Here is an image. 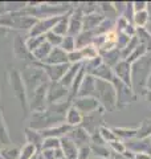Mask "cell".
<instances>
[{"label":"cell","mask_w":151,"mask_h":159,"mask_svg":"<svg viewBox=\"0 0 151 159\" xmlns=\"http://www.w3.org/2000/svg\"><path fill=\"white\" fill-rule=\"evenodd\" d=\"M81 66H82V64H70L66 73H65V76L61 78V81H60V82H61L65 88L69 89L70 85H72V82L74 81L76 76L78 74L80 70H81Z\"/></svg>","instance_id":"cell-21"},{"label":"cell","mask_w":151,"mask_h":159,"mask_svg":"<svg viewBox=\"0 0 151 159\" xmlns=\"http://www.w3.org/2000/svg\"><path fill=\"white\" fill-rule=\"evenodd\" d=\"M126 150L131 151L133 154H140V152H149L151 148V142L150 139H138L133 138L125 142Z\"/></svg>","instance_id":"cell-12"},{"label":"cell","mask_w":151,"mask_h":159,"mask_svg":"<svg viewBox=\"0 0 151 159\" xmlns=\"http://www.w3.org/2000/svg\"><path fill=\"white\" fill-rule=\"evenodd\" d=\"M129 21L126 20L123 16H118V19H117V21H115V24H114V31L117 32V33H122L123 31H125V28L129 25Z\"/></svg>","instance_id":"cell-46"},{"label":"cell","mask_w":151,"mask_h":159,"mask_svg":"<svg viewBox=\"0 0 151 159\" xmlns=\"http://www.w3.org/2000/svg\"><path fill=\"white\" fill-rule=\"evenodd\" d=\"M0 159H2V157H0Z\"/></svg>","instance_id":"cell-58"},{"label":"cell","mask_w":151,"mask_h":159,"mask_svg":"<svg viewBox=\"0 0 151 159\" xmlns=\"http://www.w3.org/2000/svg\"><path fill=\"white\" fill-rule=\"evenodd\" d=\"M60 143H61V151L64 154V157L66 159H77V155H78V147L76 146V143L70 139L68 135L62 137L60 139Z\"/></svg>","instance_id":"cell-16"},{"label":"cell","mask_w":151,"mask_h":159,"mask_svg":"<svg viewBox=\"0 0 151 159\" xmlns=\"http://www.w3.org/2000/svg\"><path fill=\"white\" fill-rule=\"evenodd\" d=\"M90 159H92V158H90Z\"/></svg>","instance_id":"cell-59"},{"label":"cell","mask_w":151,"mask_h":159,"mask_svg":"<svg viewBox=\"0 0 151 159\" xmlns=\"http://www.w3.org/2000/svg\"><path fill=\"white\" fill-rule=\"evenodd\" d=\"M84 116L80 113L74 106H70L68 109L66 114H65V123L70 127H78L82 125Z\"/></svg>","instance_id":"cell-19"},{"label":"cell","mask_w":151,"mask_h":159,"mask_svg":"<svg viewBox=\"0 0 151 159\" xmlns=\"http://www.w3.org/2000/svg\"><path fill=\"white\" fill-rule=\"evenodd\" d=\"M45 41H47V39H45V34H43V36H34V37H29L25 40V47H27V51L29 53H32L33 51H36V49L41 45V44H44Z\"/></svg>","instance_id":"cell-31"},{"label":"cell","mask_w":151,"mask_h":159,"mask_svg":"<svg viewBox=\"0 0 151 159\" xmlns=\"http://www.w3.org/2000/svg\"><path fill=\"white\" fill-rule=\"evenodd\" d=\"M113 131L115 134V137L119 141H129L137 137L138 133V127H113Z\"/></svg>","instance_id":"cell-23"},{"label":"cell","mask_w":151,"mask_h":159,"mask_svg":"<svg viewBox=\"0 0 151 159\" xmlns=\"http://www.w3.org/2000/svg\"><path fill=\"white\" fill-rule=\"evenodd\" d=\"M138 139H150L151 138V118H144L138 127L137 137Z\"/></svg>","instance_id":"cell-27"},{"label":"cell","mask_w":151,"mask_h":159,"mask_svg":"<svg viewBox=\"0 0 151 159\" xmlns=\"http://www.w3.org/2000/svg\"><path fill=\"white\" fill-rule=\"evenodd\" d=\"M77 97H95V77L85 74Z\"/></svg>","instance_id":"cell-14"},{"label":"cell","mask_w":151,"mask_h":159,"mask_svg":"<svg viewBox=\"0 0 151 159\" xmlns=\"http://www.w3.org/2000/svg\"><path fill=\"white\" fill-rule=\"evenodd\" d=\"M95 98L105 111H113L117 109V93L112 82L95 78Z\"/></svg>","instance_id":"cell-2"},{"label":"cell","mask_w":151,"mask_h":159,"mask_svg":"<svg viewBox=\"0 0 151 159\" xmlns=\"http://www.w3.org/2000/svg\"><path fill=\"white\" fill-rule=\"evenodd\" d=\"M90 150L95 158H112V151L108 145H90Z\"/></svg>","instance_id":"cell-28"},{"label":"cell","mask_w":151,"mask_h":159,"mask_svg":"<svg viewBox=\"0 0 151 159\" xmlns=\"http://www.w3.org/2000/svg\"><path fill=\"white\" fill-rule=\"evenodd\" d=\"M144 98L147 99V102H149V103H151V90H147V92H146Z\"/></svg>","instance_id":"cell-51"},{"label":"cell","mask_w":151,"mask_h":159,"mask_svg":"<svg viewBox=\"0 0 151 159\" xmlns=\"http://www.w3.org/2000/svg\"><path fill=\"white\" fill-rule=\"evenodd\" d=\"M133 6H134V11H135V13H137V12L147 11L149 3H146V2H133Z\"/></svg>","instance_id":"cell-48"},{"label":"cell","mask_w":151,"mask_h":159,"mask_svg":"<svg viewBox=\"0 0 151 159\" xmlns=\"http://www.w3.org/2000/svg\"><path fill=\"white\" fill-rule=\"evenodd\" d=\"M68 62L69 64H84V57H82L81 51L76 49V51L68 53Z\"/></svg>","instance_id":"cell-43"},{"label":"cell","mask_w":151,"mask_h":159,"mask_svg":"<svg viewBox=\"0 0 151 159\" xmlns=\"http://www.w3.org/2000/svg\"><path fill=\"white\" fill-rule=\"evenodd\" d=\"M99 56L102 58L103 64H106L108 66L114 68L117 64L122 60V56H121V51L119 49H112V51H106V52H99Z\"/></svg>","instance_id":"cell-20"},{"label":"cell","mask_w":151,"mask_h":159,"mask_svg":"<svg viewBox=\"0 0 151 159\" xmlns=\"http://www.w3.org/2000/svg\"><path fill=\"white\" fill-rule=\"evenodd\" d=\"M0 157L2 159H19L20 157V148L16 146H6L0 148Z\"/></svg>","instance_id":"cell-32"},{"label":"cell","mask_w":151,"mask_h":159,"mask_svg":"<svg viewBox=\"0 0 151 159\" xmlns=\"http://www.w3.org/2000/svg\"><path fill=\"white\" fill-rule=\"evenodd\" d=\"M99 134H101V137L103 138V141L106 142V145L110 142H113V141H117V137H115V134L113 131V129L112 127H108V126H99Z\"/></svg>","instance_id":"cell-40"},{"label":"cell","mask_w":151,"mask_h":159,"mask_svg":"<svg viewBox=\"0 0 151 159\" xmlns=\"http://www.w3.org/2000/svg\"><path fill=\"white\" fill-rule=\"evenodd\" d=\"M150 142H151V138H150Z\"/></svg>","instance_id":"cell-57"},{"label":"cell","mask_w":151,"mask_h":159,"mask_svg":"<svg viewBox=\"0 0 151 159\" xmlns=\"http://www.w3.org/2000/svg\"><path fill=\"white\" fill-rule=\"evenodd\" d=\"M80 51H81V53H82L84 62H85V61H89V60H93V58H95V57L99 56V51L93 45V44H92V45L85 47V48H82V49H80Z\"/></svg>","instance_id":"cell-36"},{"label":"cell","mask_w":151,"mask_h":159,"mask_svg":"<svg viewBox=\"0 0 151 159\" xmlns=\"http://www.w3.org/2000/svg\"><path fill=\"white\" fill-rule=\"evenodd\" d=\"M113 29H114V21L112 19H109V17H105L102 21H101L99 25L95 28L94 34H95V36H99V34H106L108 32L113 31Z\"/></svg>","instance_id":"cell-33"},{"label":"cell","mask_w":151,"mask_h":159,"mask_svg":"<svg viewBox=\"0 0 151 159\" xmlns=\"http://www.w3.org/2000/svg\"><path fill=\"white\" fill-rule=\"evenodd\" d=\"M70 12H72V11H70ZM70 12L62 15L61 19L58 20V23L52 29V32H54L56 34H58V36H61V37L66 36L68 31H69V16H70Z\"/></svg>","instance_id":"cell-26"},{"label":"cell","mask_w":151,"mask_h":159,"mask_svg":"<svg viewBox=\"0 0 151 159\" xmlns=\"http://www.w3.org/2000/svg\"><path fill=\"white\" fill-rule=\"evenodd\" d=\"M61 146V143H60V139L58 138H44V142L41 145V150L40 151H44V150H57Z\"/></svg>","instance_id":"cell-38"},{"label":"cell","mask_w":151,"mask_h":159,"mask_svg":"<svg viewBox=\"0 0 151 159\" xmlns=\"http://www.w3.org/2000/svg\"><path fill=\"white\" fill-rule=\"evenodd\" d=\"M37 155H39V152H37V154H36V155H34L33 158H31V159H37Z\"/></svg>","instance_id":"cell-54"},{"label":"cell","mask_w":151,"mask_h":159,"mask_svg":"<svg viewBox=\"0 0 151 159\" xmlns=\"http://www.w3.org/2000/svg\"><path fill=\"white\" fill-rule=\"evenodd\" d=\"M146 88H147V90H151V74H150V77L147 80V85H146Z\"/></svg>","instance_id":"cell-52"},{"label":"cell","mask_w":151,"mask_h":159,"mask_svg":"<svg viewBox=\"0 0 151 159\" xmlns=\"http://www.w3.org/2000/svg\"><path fill=\"white\" fill-rule=\"evenodd\" d=\"M106 17L103 16L102 12H94L90 15H85L84 16V21H82V31H90L94 32L95 28H97L101 21Z\"/></svg>","instance_id":"cell-17"},{"label":"cell","mask_w":151,"mask_h":159,"mask_svg":"<svg viewBox=\"0 0 151 159\" xmlns=\"http://www.w3.org/2000/svg\"><path fill=\"white\" fill-rule=\"evenodd\" d=\"M37 152H40V151L33 145H29V143H27V145H24L21 148H20V157H19V159H31V158H33L34 155H36Z\"/></svg>","instance_id":"cell-35"},{"label":"cell","mask_w":151,"mask_h":159,"mask_svg":"<svg viewBox=\"0 0 151 159\" xmlns=\"http://www.w3.org/2000/svg\"><path fill=\"white\" fill-rule=\"evenodd\" d=\"M37 159H44V157H43V154H41V152H39V155H37Z\"/></svg>","instance_id":"cell-53"},{"label":"cell","mask_w":151,"mask_h":159,"mask_svg":"<svg viewBox=\"0 0 151 159\" xmlns=\"http://www.w3.org/2000/svg\"><path fill=\"white\" fill-rule=\"evenodd\" d=\"M84 12L80 8V6H76V8L72 9L69 16V31L68 34L76 37L77 34L82 32V21H84Z\"/></svg>","instance_id":"cell-8"},{"label":"cell","mask_w":151,"mask_h":159,"mask_svg":"<svg viewBox=\"0 0 151 159\" xmlns=\"http://www.w3.org/2000/svg\"><path fill=\"white\" fill-rule=\"evenodd\" d=\"M13 52L16 56L19 57H23L25 54H31L27 51V47H25V41L23 43V40L20 39V36H16L15 39V43H13Z\"/></svg>","instance_id":"cell-37"},{"label":"cell","mask_w":151,"mask_h":159,"mask_svg":"<svg viewBox=\"0 0 151 159\" xmlns=\"http://www.w3.org/2000/svg\"><path fill=\"white\" fill-rule=\"evenodd\" d=\"M114 77H117L119 81H122L127 86H131V64L127 62L126 60L121 61L113 68Z\"/></svg>","instance_id":"cell-10"},{"label":"cell","mask_w":151,"mask_h":159,"mask_svg":"<svg viewBox=\"0 0 151 159\" xmlns=\"http://www.w3.org/2000/svg\"><path fill=\"white\" fill-rule=\"evenodd\" d=\"M73 127H70L68 126L66 123H62V125H58V126H53V127H48V129H41V135L43 138H49V137H52V138H58V139H61L62 137L65 135H68V133L72 130Z\"/></svg>","instance_id":"cell-15"},{"label":"cell","mask_w":151,"mask_h":159,"mask_svg":"<svg viewBox=\"0 0 151 159\" xmlns=\"http://www.w3.org/2000/svg\"><path fill=\"white\" fill-rule=\"evenodd\" d=\"M61 159H66V158H61Z\"/></svg>","instance_id":"cell-56"},{"label":"cell","mask_w":151,"mask_h":159,"mask_svg":"<svg viewBox=\"0 0 151 159\" xmlns=\"http://www.w3.org/2000/svg\"><path fill=\"white\" fill-rule=\"evenodd\" d=\"M135 159H151V155L147 152H140V154H135Z\"/></svg>","instance_id":"cell-50"},{"label":"cell","mask_w":151,"mask_h":159,"mask_svg":"<svg viewBox=\"0 0 151 159\" xmlns=\"http://www.w3.org/2000/svg\"><path fill=\"white\" fill-rule=\"evenodd\" d=\"M92 76L98 78V80H102V81L112 82L114 80V72H113V68L108 66L106 64H101V65L94 70V73Z\"/></svg>","instance_id":"cell-22"},{"label":"cell","mask_w":151,"mask_h":159,"mask_svg":"<svg viewBox=\"0 0 151 159\" xmlns=\"http://www.w3.org/2000/svg\"><path fill=\"white\" fill-rule=\"evenodd\" d=\"M134 15H135V11H134L133 2H127V3H126V7H125V11H123V13H122V16H123L126 20H127L130 24H133Z\"/></svg>","instance_id":"cell-44"},{"label":"cell","mask_w":151,"mask_h":159,"mask_svg":"<svg viewBox=\"0 0 151 159\" xmlns=\"http://www.w3.org/2000/svg\"><path fill=\"white\" fill-rule=\"evenodd\" d=\"M108 146H109V148H110V151H112L113 154H115V155H122V154L126 151L125 142H123V141H119V139L108 143Z\"/></svg>","instance_id":"cell-41"},{"label":"cell","mask_w":151,"mask_h":159,"mask_svg":"<svg viewBox=\"0 0 151 159\" xmlns=\"http://www.w3.org/2000/svg\"><path fill=\"white\" fill-rule=\"evenodd\" d=\"M147 52H149V49L146 45H143V44H139V45L134 49V51L129 54V57L126 58V61L130 62V64H133L135 61H138L139 58H142L144 56H147Z\"/></svg>","instance_id":"cell-29"},{"label":"cell","mask_w":151,"mask_h":159,"mask_svg":"<svg viewBox=\"0 0 151 159\" xmlns=\"http://www.w3.org/2000/svg\"><path fill=\"white\" fill-rule=\"evenodd\" d=\"M130 40H131V37L127 36V34H125V33H118L117 49H119V51H122V49H125L126 47H127V44L130 43Z\"/></svg>","instance_id":"cell-45"},{"label":"cell","mask_w":151,"mask_h":159,"mask_svg":"<svg viewBox=\"0 0 151 159\" xmlns=\"http://www.w3.org/2000/svg\"><path fill=\"white\" fill-rule=\"evenodd\" d=\"M150 21V13L149 11H142V12H137L134 15L133 19V25L135 28H144Z\"/></svg>","instance_id":"cell-30"},{"label":"cell","mask_w":151,"mask_h":159,"mask_svg":"<svg viewBox=\"0 0 151 159\" xmlns=\"http://www.w3.org/2000/svg\"><path fill=\"white\" fill-rule=\"evenodd\" d=\"M112 84L115 88V93H117V107H125L130 105L137 97L133 92L131 86H127L122 81H119L117 77H114Z\"/></svg>","instance_id":"cell-4"},{"label":"cell","mask_w":151,"mask_h":159,"mask_svg":"<svg viewBox=\"0 0 151 159\" xmlns=\"http://www.w3.org/2000/svg\"><path fill=\"white\" fill-rule=\"evenodd\" d=\"M61 19V16H56V17H49V19H43V20H37L36 24L32 27V29L29 31V37H34V36H43L47 34L54 28V25L58 23V20Z\"/></svg>","instance_id":"cell-7"},{"label":"cell","mask_w":151,"mask_h":159,"mask_svg":"<svg viewBox=\"0 0 151 159\" xmlns=\"http://www.w3.org/2000/svg\"><path fill=\"white\" fill-rule=\"evenodd\" d=\"M94 37H95L94 32L82 31L81 33L74 37L76 39V49H82V48L88 47V45H92Z\"/></svg>","instance_id":"cell-25"},{"label":"cell","mask_w":151,"mask_h":159,"mask_svg":"<svg viewBox=\"0 0 151 159\" xmlns=\"http://www.w3.org/2000/svg\"><path fill=\"white\" fill-rule=\"evenodd\" d=\"M92 157V150H90V146H84L78 148V155L77 159H90Z\"/></svg>","instance_id":"cell-47"},{"label":"cell","mask_w":151,"mask_h":159,"mask_svg":"<svg viewBox=\"0 0 151 159\" xmlns=\"http://www.w3.org/2000/svg\"><path fill=\"white\" fill-rule=\"evenodd\" d=\"M135 36L138 37L140 44L146 45L149 51H151V33L147 31V29H146V28H138L137 29V34H135Z\"/></svg>","instance_id":"cell-34"},{"label":"cell","mask_w":151,"mask_h":159,"mask_svg":"<svg viewBox=\"0 0 151 159\" xmlns=\"http://www.w3.org/2000/svg\"><path fill=\"white\" fill-rule=\"evenodd\" d=\"M45 39H47V43L50 44L53 48H58L60 45H61V43H62V39L61 36H58V34H56L54 32H48L47 34H45Z\"/></svg>","instance_id":"cell-42"},{"label":"cell","mask_w":151,"mask_h":159,"mask_svg":"<svg viewBox=\"0 0 151 159\" xmlns=\"http://www.w3.org/2000/svg\"><path fill=\"white\" fill-rule=\"evenodd\" d=\"M72 106H74L82 116H89L95 111L101 110V105L95 97H76L72 101Z\"/></svg>","instance_id":"cell-5"},{"label":"cell","mask_w":151,"mask_h":159,"mask_svg":"<svg viewBox=\"0 0 151 159\" xmlns=\"http://www.w3.org/2000/svg\"><path fill=\"white\" fill-rule=\"evenodd\" d=\"M52 49H53V47L45 41L44 44H41V45H40V47L36 49V51H33V52L31 53V56L33 57L34 61L43 64L45 60H47V57L49 56V53L52 52Z\"/></svg>","instance_id":"cell-24"},{"label":"cell","mask_w":151,"mask_h":159,"mask_svg":"<svg viewBox=\"0 0 151 159\" xmlns=\"http://www.w3.org/2000/svg\"><path fill=\"white\" fill-rule=\"evenodd\" d=\"M125 7H126V3H122V2L113 3V8H114V11L118 13V16H122V13L125 11Z\"/></svg>","instance_id":"cell-49"},{"label":"cell","mask_w":151,"mask_h":159,"mask_svg":"<svg viewBox=\"0 0 151 159\" xmlns=\"http://www.w3.org/2000/svg\"><path fill=\"white\" fill-rule=\"evenodd\" d=\"M151 74V57L144 56L131 64V89L135 97L143 96L147 92V80Z\"/></svg>","instance_id":"cell-1"},{"label":"cell","mask_w":151,"mask_h":159,"mask_svg":"<svg viewBox=\"0 0 151 159\" xmlns=\"http://www.w3.org/2000/svg\"><path fill=\"white\" fill-rule=\"evenodd\" d=\"M9 82H11V86L13 89L15 96L19 98L20 105L24 107V110H28V97H27V86H25L23 74L20 73L16 69H13L9 73Z\"/></svg>","instance_id":"cell-3"},{"label":"cell","mask_w":151,"mask_h":159,"mask_svg":"<svg viewBox=\"0 0 151 159\" xmlns=\"http://www.w3.org/2000/svg\"><path fill=\"white\" fill-rule=\"evenodd\" d=\"M70 64H62V65H44L39 64V66L43 69L45 76L49 80V82H60L61 78L65 76Z\"/></svg>","instance_id":"cell-9"},{"label":"cell","mask_w":151,"mask_h":159,"mask_svg":"<svg viewBox=\"0 0 151 159\" xmlns=\"http://www.w3.org/2000/svg\"><path fill=\"white\" fill-rule=\"evenodd\" d=\"M60 48L66 53L76 51V39L73 36H70V34H66V36L62 39V43H61V45H60Z\"/></svg>","instance_id":"cell-39"},{"label":"cell","mask_w":151,"mask_h":159,"mask_svg":"<svg viewBox=\"0 0 151 159\" xmlns=\"http://www.w3.org/2000/svg\"><path fill=\"white\" fill-rule=\"evenodd\" d=\"M68 137L76 143L78 148L84 146H90V134L85 130L84 127H73L72 130L68 133Z\"/></svg>","instance_id":"cell-11"},{"label":"cell","mask_w":151,"mask_h":159,"mask_svg":"<svg viewBox=\"0 0 151 159\" xmlns=\"http://www.w3.org/2000/svg\"><path fill=\"white\" fill-rule=\"evenodd\" d=\"M95 159H113V158H95Z\"/></svg>","instance_id":"cell-55"},{"label":"cell","mask_w":151,"mask_h":159,"mask_svg":"<svg viewBox=\"0 0 151 159\" xmlns=\"http://www.w3.org/2000/svg\"><path fill=\"white\" fill-rule=\"evenodd\" d=\"M25 139H27V143H29V145H33L39 151L41 150V145L44 142V138H43L41 131H40L39 129L27 127V129H25Z\"/></svg>","instance_id":"cell-18"},{"label":"cell","mask_w":151,"mask_h":159,"mask_svg":"<svg viewBox=\"0 0 151 159\" xmlns=\"http://www.w3.org/2000/svg\"><path fill=\"white\" fill-rule=\"evenodd\" d=\"M47 101H48V105L70 101L69 99V89L65 88L61 82H50L49 89H48Z\"/></svg>","instance_id":"cell-6"},{"label":"cell","mask_w":151,"mask_h":159,"mask_svg":"<svg viewBox=\"0 0 151 159\" xmlns=\"http://www.w3.org/2000/svg\"><path fill=\"white\" fill-rule=\"evenodd\" d=\"M44 65H62V64H69L68 62V53L62 51L61 48H53L52 52L49 53L47 60L43 62Z\"/></svg>","instance_id":"cell-13"}]
</instances>
